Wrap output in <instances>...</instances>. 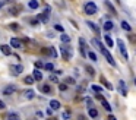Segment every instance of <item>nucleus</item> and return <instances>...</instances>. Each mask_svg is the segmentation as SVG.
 I'll return each instance as SVG.
<instances>
[{
    "mask_svg": "<svg viewBox=\"0 0 136 120\" xmlns=\"http://www.w3.org/2000/svg\"><path fill=\"white\" fill-rule=\"evenodd\" d=\"M92 44H94L95 47L98 48V50H100L101 53L104 54V57L107 59V62H108V63H110L111 66H116V62H114V59H113L111 53H110V51L107 50V48H105V46H104L102 42H100L98 40H97V38H94V40H92Z\"/></svg>",
    "mask_w": 136,
    "mask_h": 120,
    "instance_id": "1",
    "label": "nucleus"
},
{
    "mask_svg": "<svg viewBox=\"0 0 136 120\" xmlns=\"http://www.w3.org/2000/svg\"><path fill=\"white\" fill-rule=\"evenodd\" d=\"M83 9H85V13L86 15H95L97 13V6H95L94 2H86L83 5Z\"/></svg>",
    "mask_w": 136,
    "mask_h": 120,
    "instance_id": "2",
    "label": "nucleus"
},
{
    "mask_svg": "<svg viewBox=\"0 0 136 120\" xmlns=\"http://www.w3.org/2000/svg\"><path fill=\"white\" fill-rule=\"evenodd\" d=\"M60 51H62V56H63L66 60H70L72 56H73V50H72L70 46H63V47L60 48Z\"/></svg>",
    "mask_w": 136,
    "mask_h": 120,
    "instance_id": "3",
    "label": "nucleus"
},
{
    "mask_svg": "<svg viewBox=\"0 0 136 120\" xmlns=\"http://www.w3.org/2000/svg\"><path fill=\"white\" fill-rule=\"evenodd\" d=\"M50 12H51V7H50V6H47L46 9H44V12L38 15V21H41L42 24H46V22H48V18H50Z\"/></svg>",
    "mask_w": 136,
    "mask_h": 120,
    "instance_id": "4",
    "label": "nucleus"
},
{
    "mask_svg": "<svg viewBox=\"0 0 136 120\" xmlns=\"http://www.w3.org/2000/svg\"><path fill=\"white\" fill-rule=\"evenodd\" d=\"M117 46L120 48V53L124 57V60H129V54H127V50H126V46H124L123 40H117Z\"/></svg>",
    "mask_w": 136,
    "mask_h": 120,
    "instance_id": "5",
    "label": "nucleus"
},
{
    "mask_svg": "<svg viewBox=\"0 0 136 120\" xmlns=\"http://www.w3.org/2000/svg\"><path fill=\"white\" fill-rule=\"evenodd\" d=\"M16 91H18V86H16V85H7L6 88L3 89V94H5V95H12Z\"/></svg>",
    "mask_w": 136,
    "mask_h": 120,
    "instance_id": "6",
    "label": "nucleus"
},
{
    "mask_svg": "<svg viewBox=\"0 0 136 120\" xmlns=\"http://www.w3.org/2000/svg\"><path fill=\"white\" fill-rule=\"evenodd\" d=\"M10 70H12L15 75H19V73H22V70H24V66H22V65H12V66H10Z\"/></svg>",
    "mask_w": 136,
    "mask_h": 120,
    "instance_id": "7",
    "label": "nucleus"
},
{
    "mask_svg": "<svg viewBox=\"0 0 136 120\" xmlns=\"http://www.w3.org/2000/svg\"><path fill=\"white\" fill-rule=\"evenodd\" d=\"M0 50H2V53L6 54V56H10V54H12L10 46H7V44H2V46H0Z\"/></svg>",
    "mask_w": 136,
    "mask_h": 120,
    "instance_id": "8",
    "label": "nucleus"
},
{
    "mask_svg": "<svg viewBox=\"0 0 136 120\" xmlns=\"http://www.w3.org/2000/svg\"><path fill=\"white\" fill-rule=\"evenodd\" d=\"M79 44H81V54H82L83 57H86V42H85V40L81 38V40H79Z\"/></svg>",
    "mask_w": 136,
    "mask_h": 120,
    "instance_id": "9",
    "label": "nucleus"
},
{
    "mask_svg": "<svg viewBox=\"0 0 136 120\" xmlns=\"http://www.w3.org/2000/svg\"><path fill=\"white\" fill-rule=\"evenodd\" d=\"M118 89H120V94H122V95H126V94H127V89H126V84H124V81H120V82H118Z\"/></svg>",
    "mask_w": 136,
    "mask_h": 120,
    "instance_id": "10",
    "label": "nucleus"
},
{
    "mask_svg": "<svg viewBox=\"0 0 136 120\" xmlns=\"http://www.w3.org/2000/svg\"><path fill=\"white\" fill-rule=\"evenodd\" d=\"M86 25H88V28H91V29L94 31L95 34H100V28H98V26H97V24H94V22H86Z\"/></svg>",
    "mask_w": 136,
    "mask_h": 120,
    "instance_id": "11",
    "label": "nucleus"
},
{
    "mask_svg": "<svg viewBox=\"0 0 136 120\" xmlns=\"http://www.w3.org/2000/svg\"><path fill=\"white\" fill-rule=\"evenodd\" d=\"M6 120H21V117H19V114L18 113H7L6 116Z\"/></svg>",
    "mask_w": 136,
    "mask_h": 120,
    "instance_id": "12",
    "label": "nucleus"
},
{
    "mask_svg": "<svg viewBox=\"0 0 136 120\" xmlns=\"http://www.w3.org/2000/svg\"><path fill=\"white\" fill-rule=\"evenodd\" d=\"M60 108V102L57 100H51L50 101V110H59Z\"/></svg>",
    "mask_w": 136,
    "mask_h": 120,
    "instance_id": "13",
    "label": "nucleus"
},
{
    "mask_svg": "<svg viewBox=\"0 0 136 120\" xmlns=\"http://www.w3.org/2000/svg\"><path fill=\"white\" fill-rule=\"evenodd\" d=\"M104 41H105V44H107L110 48H113V46H114V41H113V38L108 35V34H107V35H104Z\"/></svg>",
    "mask_w": 136,
    "mask_h": 120,
    "instance_id": "14",
    "label": "nucleus"
},
{
    "mask_svg": "<svg viewBox=\"0 0 136 120\" xmlns=\"http://www.w3.org/2000/svg\"><path fill=\"white\" fill-rule=\"evenodd\" d=\"M32 78L35 79V81H42V73L38 70V69H35L34 70V75H32Z\"/></svg>",
    "mask_w": 136,
    "mask_h": 120,
    "instance_id": "15",
    "label": "nucleus"
},
{
    "mask_svg": "<svg viewBox=\"0 0 136 120\" xmlns=\"http://www.w3.org/2000/svg\"><path fill=\"white\" fill-rule=\"evenodd\" d=\"M10 46L15 48H21V41H19L18 38H12L10 40Z\"/></svg>",
    "mask_w": 136,
    "mask_h": 120,
    "instance_id": "16",
    "label": "nucleus"
},
{
    "mask_svg": "<svg viewBox=\"0 0 136 120\" xmlns=\"http://www.w3.org/2000/svg\"><path fill=\"white\" fill-rule=\"evenodd\" d=\"M28 6H29V9L35 10V9H38V7H40V5H38V2H37V0H31L29 3H28Z\"/></svg>",
    "mask_w": 136,
    "mask_h": 120,
    "instance_id": "17",
    "label": "nucleus"
},
{
    "mask_svg": "<svg viewBox=\"0 0 136 120\" xmlns=\"http://www.w3.org/2000/svg\"><path fill=\"white\" fill-rule=\"evenodd\" d=\"M100 101L102 102V107L105 108L107 111H111V107H110V104H108V101H107V100H105V98H104V97H102V98H101Z\"/></svg>",
    "mask_w": 136,
    "mask_h": 120,
    "instance_id": "18",
    "label": "nucleus"
},
{
    "mask_svg": "<svg viewBox=\"0 0 136 120\" xmlns=\"http://www.w3.org/2000/svg\"><path fill=\"white\" fill-rule=\"evenodd\" d=\"M101 82H102V84H104V86H105L107 89H110V91L113 89V85L110 84V82H108V81H107V79L104 78V76H101Z\"/></svg>",
    "mask_w": 136,
    "mask_h": 120,
    "instance_id": "19",
    "label": "nucleus"
},
{
    "mask_svg": "<svg viewBox=\"0 0 136 120\" xmlns=\"http://www.w3.org/2000/svg\"><path fill=\"white\" fill-rule=\"evenodd\" d=\"M19 10H21L19 6H10L9 7V13H12V15H19Z\"/></svg>",
    "mask_w": 136,
    "mask_h": 120,
    "instance_id": "20",
    "label": "nucleus"
},
{
    "mask_svg": "<svg viewBox=\"0 0 136 120\" xmlns=\"http://www.w3.org/2000/svg\"><path fill=\"white\" fill-rule=\"evenodd\" d=\"M122 28H123L124 31H132V26H130L129 24H127V22H126V21H122Z\"/></svg>",
    "mask_w": 136,
    "mask_h": 120,
    "instance_id": "21",
    "label": "nucleus"
},
{
    "mask_svg": "<svg viewBox=\"0 0 136 120\" xmlns=\"http://www.w3.org/2000/svg\"><path fill=\"white\" fill-rule=\"evenodd\" d=\"M34 81H35V79L32 78V76H25V79H24V82L26 85H32L34 84Z\"/></svg>",
    "mask_w": 136,
    "mask_h": 120,
    "instance_id": "22",
    "label": "nucleus"
},
{
    "mask_svg": "<svg viewBox=\"0 0 136 120\" xmlns=\"http://www.w3.org/2000/svg\"><path fill=\"white\" fill-rule=\"evenodd\" d=\"M24 94H25V98H28V100H31V98H34V95H35V94H34V91H32V89H31V91H25Z\"/></svg>",
    "mask_w": 136,
    "mask_h": 120,
    "instance_id": "23",
    "label": "nucleus"
},
{
    "mask_svg": "<svg viewBox=\"0 0 136 120\" xmlns=\"http://www.w3.org/2000/svg\"><path fill=\"white\" fill-rule=\"evenodd\" d=\"M88 111H89V116H91V117H92V119H95V117H97V116H98V111H97V110H95V108H89Z\"/></svg>",
    "mask_w": 136,
    "mask_h": 120,
    "instance_id": "24",
    "label": "nucleus"
},
{
    "mask_svg": "<svg viewBox=\"0 0 136 120\" xmlns=\"http://www.w3.org/2000/svg\"><path fill=\"white\" fill-rule=\"evenodd\" d=\"M48 54H51L54 59H56V57H57V51H56V48H54V47H48Z\"/></svg>",
    "mask_w": 136,
    "mask_h": 120,
    "instance_id": "25",
    "label": "nucleus"
},
{
    "mask_svg": "<svg viewBox=\"0 0 136 120\" xmlns=\"http://www.w3.org/2000/svg\"><path fill=\"white\" fill-rule=\"evenodd\" d=\"M111 28H113V22H111V21H107L105 24H104V29H105V31H110Z\"/></svg>",
    "mask_w": 136,
    "mask_h": 120,
    "instance_id": "26",
    "label": "nucleus"
},
{
    "mask_svg": "<svg viewBox=\"0 0 136 120\" xmlns=\"http://www.w3.org/2000/svg\"><path fill=\"white\" fill-rule=\"evenodd\" d=\"M60 38H62V41H63V42H70V37L67 35V34H62Z\"/></svg>",
    "mask_w": 136,
    "mask_h": 120,
    "instance_id": "27",
    "label": "nucleus"
},
{
    "mask_svg": "<svg viewBox=\"0 0 136 120\" xmlns=\"http://www.w3.org/2000/svg\"><path fill=\"white\" fill-rule=\"evenodd\" d=\"M86 56H88L89 59L92 60V62H97V54H95V53H94V51H89V53H88V54H86Z\"/></svg>",
    "mask_w": 136,
    "mask_h": 120,
    "instance_id": "28",
    "label": "nucleus"
},
{
    "mask_svg": "<svg viewBox=\"0 0 136 120\" xmlns=\"http://www.w3.org/2000/svg\"><path fill=\"white\" fill-rule=\"evenodd\" d=\"M91 89L95 91V92H102V86H98V85H92Z\"/></svg>",
    "mask_w": 136,
    "mask_h": 120,
    "instance_id": "29",
    "label": "nucleus"
},
{
    "mask_svg": "<svg viewBox=\"0 0 136 120\" xmlns=\"http://www.w3.org/2000/svg\"><path fill=\"white\" fill-rule=\"evenodd\" d=\"M105 6L108 7L110 10H111V13H114V15H116V9H114V6H113V5L110 3V2H105Z\"/></svg>",
    "mask_w": 136,
    "mask_h": 120,
    "instance_id": "30",
    "label": "nucleus"
},
{
    "mask_svg": "<svg viewBox=\"0 0 136 120\" xmlns=\"http://www.w3.org/2000/svg\"><path fill=\"white\" fill-rule=\"evenodd\" d=\"M41 91H42V92H46V94H48L51 89H50V86H48V85H42V86H41Z\"/></svg>",
    "mask_w": 136,
    "mask_h": 120,
    "instance_id": "31",
    "label": "nucleus"
},
{
    "mask_svg": "<svg viewBox=\"0 0 136 120\" xmlns=\"http://www.w3.org/2000/svg\"><path fill=\"white\" fill-rule=\"evenodd\" d=\"M44 69H46V70H53L54 66L51 65V63H47V65H44Z\"/></svg>",
    "mask_w": 136,
    "mask_h": 120,
    "instance_id": "32",
    "label": "nucleus"
},
{
    "mask_svg": "<svg viewBox=\"0 0 136 120\" xmlns=\"http://www.w3.org/2000/svg\"><path fill=\"white\" fill-rule=\"evenodd\" d=\"M86 70H88V73H89V75H91V76H94V69H92V67L86 66Z\"/></svg>",
    "mask_w": 136,
    "mask_h": 120,
    "instance_id": "33",
    "label": "nucleus"
},
{
    "mask_svg": "<svg viewBox=\"0 0 136 120\" xmlns=\"http://www.w3.org/2000/svg\"><path fill=\"white\" fill-rule=\"evenodd\" d=\"M67 82V84H75V79L73 78H66V81H65V84Z\"/></svg>",
    "mask_w": 136,
    "mask_h": 120,
    "instance_id": "34",
    "label": "nucleus"
},
{
    "mask_svg": "<svg viewBox=\"0 0 136 120\" xmlns=\"http://www.w3.org/2000/svg\"><path fill=\"white\" fill-rule=\"evenodd\" d=\"M54 29H57V31H60V32H63V26H62V25H54Z\"/></svg>",
    "mask_w": 136,
    "mask_h": 120,
    "instance_id": "35",
    "label": "nucleus"
},
{
    "mask_svg": "<svg viewBox=\"0 0 136 120\" xmlns=\"http://www.w3.org/2000/svg\"><path fill=\"white\" fill-rule=\"evenodd\" d=\"M10 28H12V29H15V31H18V29H19L18 24H10Z\"/></svg>",
    "mask_w": 136,
    "mask_h": 120,
    "instance_id": "36",
    "label": "nucleus"
},
{
    "mask_svg": "<svg viewBox=\"0 0 136 120\" xmlns=\"http://www.w3.org/2000/svg\"><path fill=\"white\" fill-rule=\"evenodd\" d=\"M59 88H60V91H66V89H67V86H66L65 84H60Z\"/></svg>",
    "mask_w": 136,
    "mask_h": 120,
    "instance_id": "37",
    "label": "nucleus"
},
{
    "mask_svg": "<svg viewBox=\"0 0 136 120\" xmlns=\"http://www.w3.org/2000/svg\"><path fill=\"white\" fill-rule=\"evenodd\" d=\"M69 117H70V113H69V111H65V113H63V119H69Z\"/></svg>",
    "mask_w": 136,
    "mask_h": 120,
    "instance_id": "38",
    "label": "nucleus"
},
{
    "mask_svg": "<svg viewBox=\"0 0 136 120\" xmlns=\"http://www.w3.org/2000/svg\"><path fill=\"white\" fill-rule=\"evenodd\" d=\"M5 107H6V106H5V102H3L2 100H0V110H3Z\"/></svg>",
    "mask_w": 136,
    "mask_h": 120,
    "instance_id": "39",
    "label": "nucleus"
},
{
    "mask_svg": "<svg viewBox=\"0 0 136 120\" xmlns=\"http://www.w3.org/2000/svg\"><path fill=\"white\" fill-rule=\"evenodd\" d=\"M38 22H40L38 19H34V21H31V24H32V25H38Z\"/></svg>",
    "mask_w": 136,
    "mask_h": 120,
    "instance_id": "40",
    "label": "nucleus"
},
{
    "mask_svg": "<svg viewBox=\"0 0 136 120\" xmlns=\"http://www.w3.org/2000/svg\"><path fill=\"white\" fill-rule=\"evenodd\" d=\"M35 66H37V67H42V63H41V62H37Z\"/></svg>",
    "mask_w": 136,
    "mask_h": 120,
    "instance_id": "41",
    "label": "nucleus"
},
{
    "mask_svg": "<svg viewBox=\"0 0 136 120\" xmlns=\"http://www.w3.org/2000/svg\"><path fill=\"white\" fill-rule=\"evenodd\" d=\"M42 54H48V48H44V50H41Z\"/></svg>",
    "mask_w": 136,
    "mask_h": 120,
    "instance_id": "42",
    "label": "nucleus"
},
{
    "mask_svg": "<svg viewBox=\"0 0 136 120\" xmlns=\"http://www.w3.org/2000/svg\"><path fill=\"white\" fill-rule=\"evenodd\" d=\"M108 120H117V119H116V117H114L113 114H110V116H108Z\"/></svg>",
    "mask_w": 136,
    "mask_h": 120,
    "instance_id": "43",
    "label": "nucleus"
},
{
    "mask_svg": "<svg viewBox=\"0 0 136 120\" xmlns=\"http://www.w3.org/2000/svg\"><path fill=\"white\" fill-rule=\"evenodd\" d=\"M50 81H54V82H57V78H56V76H50Z\"/></svg>",
    "mask_w": 136,
    "mask_h": 120,
    "instance_id": "44",
    "label": "nucleus"
},
{
    "mask_svg": "<svg viewBox=\"0 0 136 120\" xmlns=\"http://www.w3.org/2000/svg\"><path fill=\"white\" fill-rule=\"evenodd\" d=\"M86 102H88L89 107H92V101H91V100H86ZM89 107H88V108H89Z\"/></svg>",
    "mask_w": 136,
    "mask_h": 120,
    "instance_id": "45",
    "label": "nucleus"
},
{
    "mask_svg": "<svg viewBox=\"0 0 136 120\" xmlns=\"http://www.w3.org/2000/svg\"><path fill=\"white\" fill-rule=\"evenodd\" d=\"M2 7H3V2H0V9H2Z\"/></svg>",
    "mask_w": 136,
    "mask_h": 120,
    "instance_id": "46",
    "label": "nucleus"
},
{
    "mask_svg": "<svg viewBox=\"0 0 136 120\" xmlns=\"http://www.w3.org/2000/svg\"><path fill=\"white\" fill-rule=\"evenodd\" d=\"M28 120H38V119H28Z\"/></svg>",
    "mask_w": 136,
    "mask_h": 120,
    "instance_id": "47",
    "label": "nucleus"
},
{
    "mask_svg": "<svg viewBox=\"0 0 136 120\" xmlns=\"http://www.w3.org/2000/svg\"><path fill=\"white\" fill-rule=\"evenodd\" d=\"M48 120H54V119H48Z\"/></svg>",
    "mask_w": 136,
    "mask_h": 120,
    "instance_id": "48",
    "label": "nucleus"
},
{
    "mask_svg": "<svg viewBox=\"0 0 136 120\" xmlns=\"http://www.w3.org/2000/svg\"><path fill=\"white\" fill-rule=\"evenodd\" d=\"M5 2H9V0H5Z\"/></svg>",
    "mask_w": 136,
    "mask_h": 120,
    "instance_id": "49",
    "label": "nucleus"
}]
</instances>
